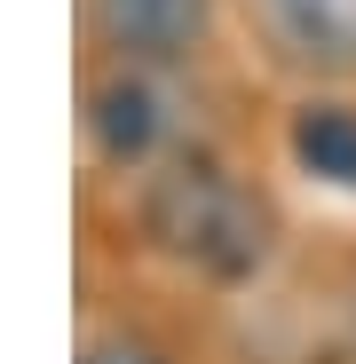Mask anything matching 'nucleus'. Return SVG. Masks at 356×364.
<instances>
[{
  "label": "nucleus",
  "mask_w": 356,
  "mask_h": 364,
  "mask_svg": "<svg viewBox=\"0 0 356 364\" xmlns=\"http://www.w3.org/2000/svg\"><path fill=\"white\" fill-rule=\"evenodd\" d=\"M151 230L174 254H190L198 269H222V277L261 262V206L206 166H183L151 191Z\"/></svg>",
  "instance_id": "obj_1"
},
{
  "label": "nucleus",
  "mask_w": 356,
  "mask_h": 364,
  "mask_svg": "<svg viewBox=\"0 0 356 364\" xmlns=\"http://www.w3.org/2000/svg\"><path fill=\"white\" fill-rule=\"evenodd\" d=\"M301 159L333 182H356V119L348 111H309L301 119Z\"/></svg>",
  "instance_id": "obj_5"
},
{
  "label": "nucleus",
  "mask_w": 356,
  "mask_h": 364,
  "mask_svg": "<svg viewBox=\"0 0 356 364\" xmlns=\"http://www.w3.org/2000/svg\"><path fill=\"white\" fill-rule=\"evenodd\" d=\"M87 364H143V356H127V348H103V356H87Z\"/></svg>",
  "instance_id": "obj_6"
},
{
  "label": "nucleus",
  "mask_w": 356,
  "mask_h": 364,
  "mask_svg": "<svg viewBox=\"0 0 356 364\" xmlns=\"http://www.w3.org/2000/svg\"><path fill=\"white\" fill-rule=\"evenodd\" d=\"M269 16L301 55H333V64L356 55V0H269Z\"/></svg>",
  "instance_id": "obj_3"
},
{
  "label": "nucleus",
  "mask_w": 356,
  "mask_h": 364,
  "mask_svg": "<svg viewBox=\"0 0 356 364\" xmlns=\"http://www.w3.org/2000/svg\"><path fill=\"white\" fill-rule=\"evenodd\" d=\"M103 24L119 48H143V55H174L190 48L206 24V0H103Z\"/></svg>",
  "instance_id": "obj_2"
},
{
  "label": "nucleus",
  "mask_w": 356,
  "mask_h": 364,
  "mask_svg": "<svg viewBox=\"0 0 356 364\" xmlns=\"http://www.w3.org/2000/svg\"><path fill=\"white\" fill-rule=\"evenodd\" d=\"M158 103L143 95V87H111L103 95V111H95V127H103V151L111 159H143L151 151V135H158V119H151Z\"/></svg>",
  "instance_id": "obj_4"
}]
</instances>
